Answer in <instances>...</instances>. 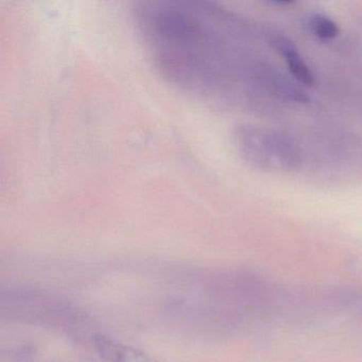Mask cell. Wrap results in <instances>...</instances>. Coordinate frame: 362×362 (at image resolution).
<instances>
[{
    "mask_svg": "<svg viewBox=\"0 0 362 362\" xmlns=\"http://www.w3.org/2000/svg\"><path fill=\"white\" fill-rule=\"evenodd\" d=\"M241 158L266 171H291L300 164L298 145L287 135L253 126H241L234 133Z\"/></svg>",
    "mask_w": 362,
    "mask_h": 362,
    "instance_id": "6da1fadb",
    "label": "cell"
},
{
    "mask_svg": "<svg viewBox=\"0 0 362 362\" xmlns=\"http://www.w3.org/2000/svg\"><path fill=\"white\" fill-rule=\"evenodd\" d=\"M93 343L97 354L107 362H160L139 349L105 334L93 337Z\"/></svg>",
    "mask_w": 362,
    "mask_h": 362,
    "instance_id": "7a4b0ae2",
    "label": "cell"
},
{
    "mask_svg": "<svg viewBox=\"0 0 362 362\" xmlns=\"http://www.w3.org/2000/svg\"><path fill=\"white\" fill-rule=\"evenodd\" d=\"M273 46L285 59L291 75L304 86H311L315 84V76L298 52V48L287 37H275L272 40Z\"/></svg>",
    "mask_w": 362,
    "mask_h": 362,
    "instance_id": "3957f363",
    "label": "cell"
},
{
    "mask_svg": "<svg viewBox=\"0 0 362 362\" xmlns=\"http://www.w3.org/2000/svg\"><path fill=\"white\" fill-rule=\"evenodd\" d=\"M305 26L313 37L322 41H330L340 35V28L337 23L325 14H308L305 18Z\"/></svg>",
    "mask_w": 362,
    "mask_h": 362,
    "instance_id": "277c9868",
    "label": "cell"
}]
</instances>
